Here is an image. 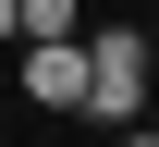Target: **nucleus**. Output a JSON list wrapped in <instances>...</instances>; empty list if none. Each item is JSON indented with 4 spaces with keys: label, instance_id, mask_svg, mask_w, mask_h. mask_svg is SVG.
<instances>
[{
    "label": "nucleus",
    "instance_id": "f257e3e1",
    "mask_svg": "<svg viewBox=\"0 0 159 147\" xmlns=\"http://www.w3.org/2000/svg\"><path fill=\"white\" fill-rule=\"evenodd\" d=\"M74 110H98V123H135V110H147V37H135V25L86 37V98Z\"/></svg>",
    "mask_w": 159,
    "mask_h": 147
},
{
    "label": "nucleus",
    "instance_id": "f03ea898",
    "mask_svg": "<svg viewBox=\"0 0 159 147\" xmlns=\"http://www.w3.org/2000/svg\"><path fill=\"white\" fill-rule=\"evenodd\" d=\"M25 98L37 110H74L86 98V37H25Z\"/></svg>",
    "mask_w": 159,
    "mask_h": 147
},
{
    "label": "nucleus",
    "instance_id": "7ed1b4c3",
    "mask_svg": "<svg viewBox=\"0 0 159 147\" xmlns=\"http://www.w3.org/2000/svg\"><path fill=\"white\" fill-rule=\"evenodd\" d=\"M122 147H159V123H147V110H135V123H122Z\"/></svg>",
    "mask_w": 159,
    "mask_h": 147
},
{
    "label": "nucleus",
    "instance_id": "20e7f679",
    "mask_svg": "<svg viewBox=\"0 0 159 147\" xmlns=\"http://www.w3.org/2000/svg\"><path fill=\"white\" fill-rule=\"evenodd\" d=\"M0 49H12V0H0Z\"/></svg>",
    "mask_w": 159,
    "mask_h": 147
}]
</instances>
